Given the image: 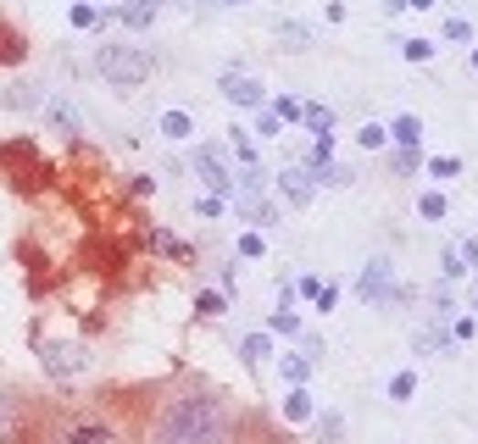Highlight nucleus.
<instances>
[{
	"instance_id": "nucleus-1",
	"label": "nucleus",
	"mask_w": 478,
	"mask_h": 444,
	"mask_svg": "<svg viewBox=\"0 0 478 444\" xmlns=\"http://www.w3.org/2000/svg\"><path fill=\"white\" fill-rule=\"evenodd\" d=\"M239 422L245 417L234 411V400L218 395L212 384H178L151 406L140 444H228Z\"/></svg>"
},
{
	"instance_id": "nucleus-2",
	"label": "nucleus",
	"mask_w": 478,
	"mask_h": 444,
	"mask_svg": "<svg viewBox=\"0 0 478 444\" xmlns=\"http://www.w3.org/2000/svg\"><path fill=\"white\" fill-rule=\"evenodd\" d=\"M23 444H140V439L101 406H61V411H34Z\"/></svg>"
},
{
	"instance_id": "nucleus-3",
	"label": "nucleus",
	"mask_w": 478,
	"mask_h": 444,
	"mask_svg": "<svg viewBox=\"0 0 478 444\" xmlns=\"http://www.w3.org/2000/svg\"><path fill=\"white\" fill-rule=\"evenodd\" d=\"M95 72L112 90H140V84H151L156 56H145L140 45H95Z\"/></svg>"
},
{
	"instance_id": "nucleus-4",
	"label": "nucleus",
	"mask_w": 478,
	"mask_h": 444,
	"mask_svg": "<svg viewBox=\"0 0 478 444\" xmlns=\"http://www.w3.org/2000/svg\"><path fill=\"white\" fill-rule=\"evenodd\" d=\"M356 294L373 306V312H389L400 306V283H395V261L389 256H373L362 272H356Z\"/></svg>"
},
{
	"instance_id": "nucleus-5",
	"label": "nucleus",
	"mask_w": 478,
	"mask_h": 444,
	"mask_svg": "<svg viewBox=\"0 0 478 444\" xmlns=\"http://www.w3.org/2000/svg\"><path fill=\"white\" fill-rule=\"evenodd\" d=\"M39 366L56 378V384H73V378H84L90 373V350L84 344H73V339H50V344H39Z\"/></svg>"
},
{
	"instance_id": "nucleus-6",
	"label": "nucleus",
	"mask_w": 478,
	"mask_h": 444,
	"mask_svg": "<svg viewBox=\"0 0 478 444\" xmlns=\"http://www.w3.org/2000/svg\"><path fill=\"white\" fill-rule=\"evenodd\" d=\"M195 178L207 184V195L234 200V173L223 167V151H218V144H195Z\"/></svg>"
},
{
	"instance_id": "nucleus-7",
	"label": "nucleus",
	"mask_w": 478,
	"mask_h": 444,
	"mask_svg": "<svg viewBox=\"0 0 478 444\" xmlns=\"http://www.w3.org/2000/svg\"><path fill=\"white\" fill-rule=\"evenodd\" d=\"M34 428V406L17 389H0V444H23Z\"/></svg>"
},
{
	"instance_id": "nucleus-8",
	"label": "nucleus",
	"mask_w": 478,
	"mask_h": 444,
	"mask_svg": "<svg viewBox=\"0 0 478 444\" xmlns=\"http://www.w3.org/2000/svg\"><path fill=\"white\" fill-rule=\"evenodd\" d=\"M218 90H223V100L239 106V111H261V106H267V90L250 79V72H234V67H228L223 79H218Z\"/></svg>"
},
{
	"instance_id": "nucleus-9",
	"label": "nucleus",
	"mask_w": 478,
	"mask_h": 444,
	"mask_svg": "<svg viewBox=\"0 0 478 444\" xmlns=\"http://www.w3.org/2000/svg\"><path fill=\"white\" fill-rule=\"evenodd\" d=\"M312 195H317V173H312L306 162L279 173V200H290V206H312Z\"/></svg>"
},
{
	"instance_id": "nucleus-10",
	"label": "nucleus",
	"mask_w": 478,
	"mask_h": 444,
	"mask_svg": "<svg viewBox=\"0 0 478 444\" xmlns=\"http://www.w3.org/2000/svg\"><path fill=\"white\" fill-rule=\"evenodd\" d=\"M234 211H239V222H250L256 234H261V228H272V222H279V206H272L267 195H234Z\"/></svg>"
},
{
	"instance_id": "nucleus-11",
	"label": "nucleus",
	"mask_w": 478,
	"mask_h": 444,
	"mask_svg": "<svg viewBox=\"0 0 478 444\" xmlns=\"http://www.w3.org/2000/svg\"><path fill=\"white\" fill-rule=\"evenodd\" d=\"M389 144H395V151H423V117L418 111H400L389 122Z\"/></svg>"
},
{
	"instance_id": "nucleus-12",
	"label": "nucleus",
	"mask_w": 478,
	"mask_h": 444,
	"mask_svg": "<svg viewBox=\"0 0 478 444\" xmlns=\"http://www.w3.org/2000/svg\"><path fill=\"white\" fill-rule=\"evenodd\" d=\"M312 366H317V361H312L306 350H284V355H279V378H284L290 389H306V378H312Z\"/></svg>"
},
{
	"instance_id": "nucleus-13",
	"label": "nucleus",
	"mask_w": 478,
	"mask_h": 444,
	"mask_svg": "<svg viewBox=\"0 0 478 444\" xmlns=\"http://www.w3.org/2000/svg\"><path fill=\"white\" fill-rule=\"evenodd\" d=\"M156 133H162V139H173V144H184V139H195V117H189L184 106H173V111H162V117H156Z\"/></svg>"
},
{
	"instance_id": "nucleus-14",
	"label": "nucleus",
	"mask_w": 478,
	"mask_h": 444,
	"mask_svg": "<svg viewBox=\"0 0 478 444\" xmlns=\"http://www.w3.org/2000/svg\"><path fill=\"white\" fill-rule=\"evenodd\" d=\"M312 433H317V444H345V411H317L312 417Z\"/></svg>"
},
{
	"instance_id": "nucleus-15",
	"label": "nucleus",
	"mask_w": 478,
	"mask_h": 444,
	"mask_svg": "<svg viewBox=\"0 0 478 444\" xmlns=\"http://www.w3.org/2000/svg\"><path fill=\"white\" fill-rule=\"evenodd\" d=\"M445 344H451V322H445V317H434L423 333H412V350H418V355H434V350H445Z\"/></svg>"
},
{
	"instance_id": "nucleus-16",
	"label": "nucleus",
	"mask_w": 478,
	"mask_h": 444,
	"mask_svg": "<svg viewBox=\"0 0 478 444\" xmlns=\"http://www.w3.org/2000/svg\"><path fill=\"white\" fill-rule=\"evenodd\" d=\"M228 444H290V439H284V433H272V428H267V422H256V417H245V422H239V433H234Z\"/></svg>"
},
{
	"instance_id": "nucleus-17",
	"label": "nucleus",
	"mask_w": 478,
	"mask_h": 444,
	"mask_svg": "<svg viewBox=\"0 0 478 444\" xmlns=\"http://www.w3.org/2000/svg\"><path fill=\"white\" fill-rule=\"evenodd\" d=\"M267 333H272V339H301L306 328H301L295 306H272V317H267Z\"/></svg>"
},
{
	"instance_id": "nucleus-18",
	"label": "nucleus",
	"mask_w": 478,
	"mask_h": 444,
	"mask_svg": "<svg viewBox=\"0 0 478 444\" xmlns=\"http://www.w3.org/2000/svg\"><path fill=\"white\" fill-rule=\"evenodd\" d=\"M23 56H28V39H23V34L6 23V17H0V61H6V67H17Z\"/></svg>"
},
{
	"instance_id": "nucleus-19",
	"label": "nucleus",
	"mask_w": 478,
	"mask_h": 444,
	"mask_svg": "<svg viewBox=\"0 0 478 444\" xmlns=\"http://www.w3.org/2000/svg\"><path fill=\"white\" fill-rule=\"evenodd\" d=\"M223 312H228V294H223V289H200V294H195V317H200V322H218Z\"/></svg>"
},
{
	"instance_id": "nucleus-20",
	"label": "nucleus",
	"mask_w": 478,
	"mask_h": 444,
	"mask_svg": "<svg viewBox=\"0 0 478 444\" xmlns=\"http://www.w3.org/2000/svg\"><path fill=\"white\" fill-rule=\"evenodd\" d=\"M156 12H162L156 0H128V6H122V23H128L133 34H140V28H151V23H156Z\"/></svg>"
},
{
	"instance_id": "nucleus-21",
	"label": "nucleus",
	"mask_w": 478,
	"mask_h": 444,
	"mask_svg": "<svg viewBox=\"0 0 478 444\" xmlns=\"http://www.w3.org/2000/svg\"><path fill=\"white\" fill-rule=\"evenodd\" d=\"M284 417H290V422H312V417H317L312 395H306V389H284Z\"/></svg>"
},
{
	"instance_id": "nucleus-22",
	"label": "nucleus",
	"mask_w": 478,
	"mask_h": 444,
	"mask_svg": "<svg viewBox=\"0 0 478 444\" xmlns=\"http://www.w3.org/2000/svg\"><path fill=\"white\" fill-rule=\"evenodd\" d=\"M389 400H395V406H412V400H418V373H412V366L389 378Z\"/></svg>"
},
{
	"instance_id": "nucleus-23",
	"label": "nucleus",
	"mask_w": 478,
	"mask_h": 444,
	"mask_svg": "<svg viewBox=\"0 0 478 444\" xmlns=\"http://www.w3.org/2000/svg\"><path fill=\"white\" fill-rule=\"evenodd\" d=\"M279 39H284V50H312V39H317V34H312L306 23H295V17H290V23H279Z\"/></svg>"
},
{
	"instance_id": "nucleus-24",
	"label": "nucleus",
	"mask_w": 478,
	"mask_h": 444,
	"mask_svg": "<svg viewBox=\"0 0 478 444\" xmlns=\"http://www.w3.org/2000/svg\"><path fill=\"white\" fill-rule=\"evenodd\" d=\"M445 211H451V200H445V189H423V195H418V217H423V222H440Z\"/></svg>"
},
{
	"instance_id": "nucleus-25",
	"label": "nucleus",
	"mask_w": 478,
	"mask_h": 444,
	"mask_svg": "<svg viewBox=\"0 0 478 444\" xmlns=\"http://www.w3.org/2000/svg\"><path fill=\"white\" fill-rule=\"evenodd\" d=\"M239 355H245V366H261V361L272 355V333H245V344H239Z\"/></svg>"
},
{
	"instance_id": "nucleus-26",
	"label": "nucleus",
	"mask_w": 478,
	"mask_h": 444,
	"mask_svg": "<svg viewBox=\"0 0 478 444\" xmlns=\"http://www.w3.org/2000/svg\"><path fill=\"white\" fill-rule=\"evenodd\" d=\"M356 144L367 156H378V151H389V128L384 122H362V133H356Z\"/></svg>"
},
{
	"instance_id": "nucleus-27",
	"label": "nucleus",
	"mask_w": 478,
	"mask_h": 444,
	"mask_svg": "<svg viewBox=\"0 0 478 444\" xmlns=\"http://www.w3.org/2000/svg\"><path fill=\"white\" fill-rule=\"evenodd\" d=\"M228 151H234V156H239V167H256V139H250V133H245V128H239V122H234V128H228Z\"/></svg>"
},
{
	"instance_id": "nucleus-28",
	"label": "nucleus",
	"mask_w": 478,
	"mask_h": 444,
	"mask_svg": "<svg viewBox=\"0 0 478 444\" xmlns=\"http://www.w3.org/2000/svg\"><path fill=\"white\" fill-rule=\"evenodd\" d=\"M45 95H34V84H12V95H0V106H17V111H34Z\"/></svg>"
},
{
	"instance_id": "nucleus-29",
	"label": "nucleus",
	"mask_w": 478,
	"mask_h": 444,
	"mask_svg": "<svg viewBox=\"0 0 478 444\" xmlns=\"http://www.w3.org/2000/svg\"><path fill=\"white\" fill-rule=\"evenodd\" d=\"M301 122H306L317 139H328V133H334V111H328V106H306V117H301Z\"/></svg>"
},
{
	"instance_id": "nucleus-30",
	"label": "nucleus",
	"mask_w": 478,
	"mask_h": 444,
	"mask_svg": "<svg viewBox=\"0 0 478 444\" xmlns=\"http://www.w3.org/2000/svg\"><path fill=\"white\" fill-rule=\"evenodd\" d=\"M45 111H50V122H56L61 133H79V117H73V106H61V100H45Z\"/></svg>"
},
{
	"instance_id": "nucleus-31",
	"label": "nucleus",
	"mask_w": 478,
	"mask_h": 444,
	"mask_svg": "<svg viewBox=\"0 0 478 444\" xmlns=\"http://www.w3.org/2000/svg\"><path fill=\"white\" fill-rule=\"evenodd\" d=\"M267 106L279 111V122H301V117H306V106H301L295 95H279V100H267Z\"/></svg>"
},
{
	"instance_id": "nucleus-32",
	"label": "nucleus",
	"mask_w": 478,
	"mask_h": 444,
	"mask_svg": "<svg viewBox=\"0 0 478 444\" xmlns=\"http://www.w3.org/2000/svg\"><path fill=\"white\" fill-rule=\"evenodd\" d=\"M429 173H434L440 184H451V178H462V162H456V156H429Z\"/></svg>"
},
{
	"instance_id": "nucleus-33",
	"label": "nucleus",
	"mask_w": 478,
	"mask_h": 444,
	"mask_svg": "<svg viewBox=\"0 0 478 444\" xmlns=\"http://www.w3.org/2000/svg\"><path fill=\"white\" fill-rule=\"evenodd\" d=\"M462 272H467V267H462V256H456V245H445V250H440V278H445V283H456Z\"/></svg>"
},
{
	"instance_id": "nucleus-34",
	"label": "nucleus",
	"mask_w": 478,
	"mask_h": 444,
	"mask_svg": "<svg viewBox=\"0 0 478 444\" xmlns=\"http://www.w3.org/2000/svg\"><path fill=\"white\" fill-rule=\"evenodd\" d=\"M256 133H261V139H279V133H284V122H279V111H272V106L256 111Z\"/></svg>"
},
{
	"instance_id": "nucleus-35",
	"label": "nucleus",
	"mask_w": 478,
	"mask_h": 444,
	"mask_svg": "<svg viewBox=\"0 0 478 444\" xmlns=\"http://www.w3.org/2000/svg\"><path fill=\"white\" fill-rule=\"evenodd\" d=\"M400 56L406 61H434V39H400Z\"/></svg>"
},
{
	"instance_id": "nucleus-36",
	"label": "nucleus",
	"mask_w": 478,
	"mask_h": 444,
	"mask_svg": "<svg viewBox=\"0 0 478 444\" xmlns=\"http://www.w3.org/2000/svg\"><path fill=\"white\" fill-rule=\"evenodd\" d=\"M317 184H334V189H345V184H356V173H351V167H339V162H328V167L317 173Z\"/></svg>"
},
{
	"instance_id": "nucleus-37",
	"label": "nucleus",
	"mask_w": 478,
	"mask_h": 444,
	"mask_svg": "<svg viewBox=\"0 0 478 444\" xmlns=\"http://www.w3.org/2000/svg\"><path fill=\"white\" fill-rule=\"evenodd\" d=\"M67 17H73V28H101V6H90V0H79Z\"/></svg>"
},
{
	"instance_id": "nucleus-38",
	"label": "nucleus",
	"mask_w": 478,
	"mask_h": 444,
	"mask_svg": "<svg viewBox=\"0 0 478 444\" xmlns=\"http://www.w3.org/2000/svg\"><path fill=\"white\" fill-rule=\"evenodd\" d=\"M445 39L451 45H473V23L467 17H445Z\"/></svg>"
},
{
	"instance_id": "nucleus-39",
	"label": "nucleus",
	"mask_w": 478,
	"mask_h": 444,
	"mask_svg": "<svg viewBox=\"0 0 478 444\" xmlns=\"http://www.w3.org/2000/svg\"><path fill=\"white\" fill-rule=\"evenodd\" d=\"M151 245H156L162 256H178V261H189V245H178L173 234H151Z\"/></svg>"
},
{
	"instance_id": "nucleus-40",
	"label": "nucleus",
	"mask_w": 478,
	"mask_h": 444,
	"mask_svg": "<svg viewBox=\"0 0 478 444\" xmlns=\"http://www.w3.org/2000/svg\"><path fill=\"white\" fill-rule=\"evenodd\" d=\"M261 250H267V239H261L256 228H250V234H239V256H245V261H256Z\"/></svg>"
},
{
	"instance_id": "nucleus-41",
	"label": "nucleus",
	"mask_w": 478,
	"mask_h": 444,
	"mask_svg": "<svg viewBox=\"0 0 478 444\" xmlns=\"http://www.w3.org/2000/svg\"><path fill=\"white\" fill-rule=\"evenodd\" d=\"M473 333H478V317H451V339L456 344H467Z\"/></svg>"
},
{
	"instance_id": "nucleus-42",
	"label": "nucleus",
	"mask_w": 478,
	"mask_h": 444,
	"mask_svg": "<svg viewBox=\"0 0 478 444\" xmlns=\"http://www.w3.org/2000/svg\"><path fill=\"white\" fill-rule=\"evenodd\" d=\"M418 162H423V151H395V156H389L395 173H418Z\"/></svg>"
},
{
	"instance_id": "nucleus-43",
	"label": "nucleus",
	"mask_w": 478,
	"mask_h": 444,
	"mask_svg": "<svg viewBox=\"0 0 478 444\" xmlns=\"http://www.w3.org/2000/svg\"><path fill=\"white\" fill-rule=\"evenodd\" d=\"M456 256H462V267H467V272H478V239H462V245H456Z\"/></svg>"
},
{
	"instance_id": "nucleus-44",
	"label": "nucleus",
	"mask_w": 478,
	"mask_h": 444,
	"mask_svg": "<svg viewBox=\"0 0 478 444\" xmlns=\"http://www.w3.org/2000/svg\"><path fill=\"white\" fill-rule=\"evenodd\" d=\"M223 206H228V200H218V195H200V200H195L200 217H223Z\"/></svg>"
},
{
	"instance_id": "nucleus-45",
	"label": "nucleus",
	"mask_w": 478,
	"mask_h": 444,
	"mask_svg": "<svg viewBox=\"0 0 478 444\" xmlns=\"http://www.w3.org/2000/svg\"><path fill=\"white\" fill-rule=\"evenodd\" d=\"M334 301H339V283L328 278V283H323V294H317V301H312V306H317V312H334Z\"/></svg>"
},
{
	"instance_id": "nucleus-46",
	"label": "nucleus",
	"mask_w": 478,
	"mask_h": 444,
	"mask_svg": "<svg viewBox=\"0 0 478 444\" xmlns=\"http://www.w3.org/2000/svg\"><path fill=\"white\" fill-rule=\"evenodd\" d=\"M295 289H301V294H306V301H317V294H323V278H312V272H306V278H301V283H295Z\"/></svg>"
},
{
	"instance_id": "nucleus-47",
	"label": "nucleus",
	"mask_w": 478,
	"mask_h": 444,
	"mask_svg": "<svg viewBox=\"0 0 478 444\" xmlns=\"http://www.w3.org/2000/svg\"><path fill=\"white\" fill-rule=\"evenodd\" d=\"M406 6H418V12H429V6H440V0H406Z\"/></svg>"
},
{
	"instance_id": "nucleus-48",
	"label": "nucleus",
	"mask_w": 478,
	"mask_h": 444,
	"mask_svg": "<svg viewBox=\"0 0 478 444\" xmlns=\"http://www.w3.org/2000/svg\"><path fill=\"white\" fill-rule=\"evenodd\" d=\"M467 61H473V72H478V45H473V56H467Z\"/></svg>"
},
{
	"instance_id": "nucleus-49",
	"label": "nucleus",
	"mask_w": 478,
	"mask_h": 444,
	"mask_svg": "<svg viewBox=\"0 0 478 444\" xmlns=\"http://www.w3.org/2000/svg\"><path fill=\"white\" fill-rule=\"evenodd\" d=\"M473 317H478V289H473Z\"/></svg>"
},
{
	"instance_id": "nucleus-50",
	"label": "nucleus",
	"mask_w": 478,
	"mask_h": 444,
	"mask_svg": "<svg viewBox=\"0 0 478 444\" xmlns=\"http://www.w3.org/2000/svg\"><path fill=\"white\" fill-rule=\"evenodd\" d=\"M228 6H245V0H228Z\"/></svg>"
}]
</instances>
